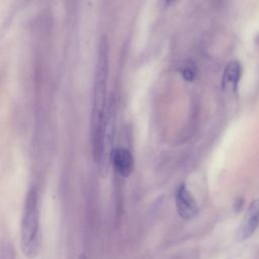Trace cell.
<instances>
[{
	"instance_id": "obj_3",
	"label": "cell",
	"mask_w": 259,
	"mask_h": 259,
	"mask_svg": "<svg viewBox=\"0 0 259 259\" xmlns=\"http://www.w3.org/2000/svg\"><path fill=\"white\" fill-rule=\"evenodd\" d=\"M175 204L178 214L184 220L192 219L198 211V206L195 199L184 184L180 185L176 191Z\"/></svg>"
},
{
	"instance_id": "obj_2",
	"label": "cell",
	"mask_w": 259,
	"mask_h": 259,
	"mask_svg": "<svg viewBox=\"0 0 259 259\" xmlns=\"http://www.w3.org/2000/svg\"><path fill=\"white\" fill-rule=\"evenodd\" d=\"M20 246L28 258L36 256L39 249V212L37 192L30 189L27 193L20 226Z\"/></svg>"
},
{
	"instance_id": "obj_9",
	"label": "cell",
	"mask_w": 259,
	"mask_h": 259,
	"mask_svg": "<svg viewBox=\"0 0 259 259\" xmlns=\"http://www.w3.org/2000/svg\"><path fill=\"white\" fill-rule=\"evenodd\" d=\"M79 259H86V258H85V256H84V255H81Z\"/></svg>"
},
{
	"instance_id": "obj_1",
	"label": "cell",
	"mask_w": 259,
	"mask_h": 259,
	"mask_svg": "<svg viewBox=\"0 0 259 259\" xmlns=\"http://www.w3.org/2000/svg\"><path fill=\"white\" fill-rule=\"evenodd\" d=\"M98 59L93 86V102L91 114V133L93 155L97 162L102 148V140L105 125V101L108 82V41L106 36L100 40Z\"/></svg>"
},
{
	"instance_id": "obj_4",
	"label": "cell",
	"mask_w": 259,
	"mask_h": 259,
	"mask_svg": "<svg viewBox=\"0 0 259 259\" xmlns=\"http://www.w3.org/2000/svg\"><path fill=\"white\" fill-rule=\"evenodd\" d=\"M259 226V199L251 202L248 209L245 212L244 219L237 232V238L239 241H244L250 238Z\"/></svg>"
},
{
	"instance_id": "obj_5",
	"label": "cell",
	"mask_w": 259,
	"mask_h": 259,
	"mask_svg": "<svg viewBox=\"0 0 259 259\" xmlns=\"http://www.w3.org/2000/svg\"><path fill=\"white\" fill-rule=\"evenodd\" d=\"M111 163L121 177H128L134 170V158L124 148H115L111 154Z\"/></svg>"
},
{
	"instance_id": "obj_7",
	"label": "cell",
	"mask_w": 259,
	"mask_h": 259,
	"mask_svg": "<svg viewBox=\"0 0 259 259\" xmlns=\"http://www.w3.org/2000/svg\"><path fill=\"white\" fill-rule=\"evenodd\" d=\"M182 77L186 80V81H192L194 79V76H195V73H194V70H193V67H189L186 65V67L182 68Z\"/></svg>"
},
{
	"instance_id": "obj_8",
	"label": "cell",
	"mask_w": 259,
	"mask_h": 259,
	"mask_svg": "<svg viewBox=\"0 0 259 259\" xmlns=\"http://www.w3.org/2000/svg\"><path fill=\"white\" fill-rule=\"evenodd\" d=\"M175 0H163V2L166 4V5H169L171 3H173Z\"/></svg>"
},
{
	"instance_id": "obj_6",
	"label": "cell",
	"mask_w": 259,
	"mask_h": 259,
	"mask_svg": "<svg viewBox=\"0 0 259 259\" xmlns=\"http://www.w3.org/2000/svg\"><path fill=\"white\" fill-rule=\"evenodd\" d=\"M242 67L238 61H231L225 67L222 79V86L225 90L235 91L240 81Z\"/></svg>"
}]
</instances>
